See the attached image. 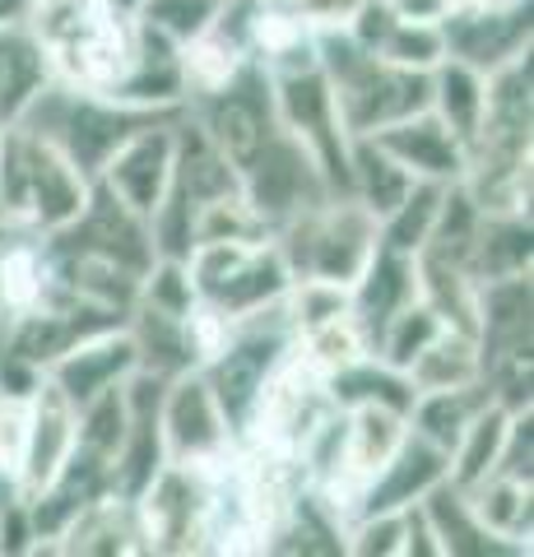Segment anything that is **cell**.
<instances>
[{
  "label": "cell",
  "instance_id": "1",
  "mask_svg": "<svg viewBox=\"0 0 534 557\" xmlns=\"http://www.w3.org/2000/svg\"><path fill=\"white\" fill-rule=\"evenodd\" d=\"M94 177L65 159L47 135L28 131L24 121L0 131V219L33 233H61L89 205Z\"/></svg>",
  "mask_w": 534,
  "mask_h": 557
},
{
  "label": "cell",
  "instance_id": "2",
  "mask_svg": "<svg viewBox=\"0 0 534 557\" xmlns=\"http://www.w3.org/2000/svg\"><path fill=\"white\" fill-rule=\"evenodd\" d=\"M182 112L131 108V102H122V98L84 94V89H71V84L51 79L47 89L38 94V102L28 108L24 126L47 135L51 145H57L65 159L84 172V177H98L102 163H108L135 131L153 126V121H167V116H182Z\"/></svg>",
  "mask_w": 534,
  "mask_h": 557
},
{
  "label": "cell",
  "instance_id": "3",
  "mask_svg": "<svg viewBox=\"0 0 534 557\" xmlns=\"http://www.w3.org/2000/svg\"><path fill=\"white\" fill-rule=\"evenodd\" d=\"M191 270L196 298L204 307L223 311V317H251L261 307L284 302V293L293 284V270L274 237L261 242H200L186 256Z\"/></svg>",
  "mask_w": 534,
  "mask_h": 557
},
{
  "label": "cell",
  "instance_id": "4",
  "mask_svg": "<svg viewBox=\"0 0 534 557\" xmlns=\"http://www.w3.org/2000/svg\"><path fill=\"white\" fill-rule=\"evenodd\" d=\"M159 423H163L167 465L196 469V474H214V469L233 465L237 446H243L200 368H186L163 381Z\"/></svg>",
  "mask_w": 534,
  "mask_h": 557
},
{
  "label": "cell",
  "instance_id": "5",
  "mask_svg": "<svg viewBox=\"0 0 534 557\" xmlns=\"http://www.w3.org/2000/svg\"><path fill=\"white\" fill-rule=\"evenodd\" d=\"M186 116L196 121L219 145V153L243 172L256 153H261L265 139L280 131V116H274V94H270V75L256 61H247L237 75L214 94H200L186 102Z\"/></svg>",
  "mask_w": 534,
  "mask_h": 557
},
{
  "label": "cell",
  "instance_id": "6",
  "mask_svg": "<svg viewBox=\"0 0 534 557\" xmlns=\"http://www.w3.org/2000/svg\"><path fill=\"white\" fill-rule=\"evenodd\" d=\"M243 196L256 209V219H261L270 233H280L284 223L325 205L335 190L325 182V172L316 168L312 153L280 126L261 145V153L243 168Z\"/></svg>",
  "mask_w": 534,
  "mask_h": 557
},
{
  "label": "cell",
  "instance_id": "7",
  "mask_svg": "<svg viewBox=\"0 0 534 557\" xmlns=\"http://www.w3.org/2000/svg\"><path fill=\"white\" fill-rule=\"evenodd\" d=\"M270 94H274V116H280V126L316 159V168L325 172V182H331L335 196H349V145L353 139L339 126L335 94H331V84H325L321 65L293 70V75H274Z\"/></svg>",
  "mask_w": 534,
  "mask_h": 557
},
{
  "label": "cell",
  "instance_id": "8",
  "mask_svg": "<svg viewBox=\"0 0 534 557\" xmlns=\"http://www.w3.org/2000/svg\"><path fill=\"white\" fill-rule=\"evenodd\" d=\"M47 242L51 247H65V251H89V256H102V260H116V265L135 270L140 278L149 274L153 260H159L153 237H149V219L126 209L102 182H94L89 205L79 209V219L71 223V228L51 233Z\"/></svg>",
  "mask_w": 534,
  "mask_h": 557
},
{
  "label": "cell",
  "instance_id": "9",
  "mask_svg": "<svg viewBox=\"0 0 534 557\" xmlns=\"http://www.w3.org/2000/svg\"><path fill=\"white\" fill-rule=\"evenodd\" d=\"M177 121L182 116H167V121H153V126L135 131L94 177L140 219H149L153 209L163 205L167 186H172V168H177Z\"/></svg>",
  "mask_w": 534,
  "mask_h": 557
},
{
  "label": "cell",
  "instance_id": "10",
  "mask_svg": "<svg viewBox=\"0 0 534 557\" xmlns=\"http://www.w3.org/2000/svg\"><path fill=\"white\" fill-rule=\"evenodd\" d=\"M442 42L446 57L493 75L497 65H507L530 51V5L516 10H446L442 14Z\"/></svg>",
  "mask_w": 534,
  "mask_h": 557
},
{
  "label": "cell",
  "instance_id": "11",
  "mask_svg": "<svg viewBox=\"0 0 534 557\" xmlns=\"http://www.w3.org/2000/svg\"><path fill=\"white\" fill-rule=\"evenodd\" d=\"M135 368H140V354H135L131 330L112 325V330H98V335L79 339L75 348H65V354L51 362L42 376L79 409V405H89V399L102 395L108 386H122Z\"/></svg>",
  "mask_w": 534,
  "mask_h": 557
},
{
  "label": "cell",
  "instance_id": "12",
  "mask_svg": "<svg viewBox=\"0 0 534 557\" xmlns=\"http://www.w3.org/2000/svg\"><path fill=\"white\" fill-rule=\"evenodd\" d=\"M451 479V456L442 446H433L419 432H405V442L395 446V456L376 469L372 483L358 497V516L368 511H409L433 493L437 483Z\"/></svg>",
  "mask_w": 534,
  "mask_h": 557
},
{
  "label": "cell",
  "instance_id": "13",
  "mask_svg": "<svg viewBox=\"0 0 534 557\" xmlns=\"http://www.w3.org/2000/svg\"><path fill=\"white\" fill-rule=\"evenodd\" d=\"M363 139H372L376 149H386L413 182H460V172H464V145L442 126V116L427 108L405 121H390V126L372 131Z\"/></svg>",
  "mask_w": 534,
  "mask_h": 557
},
{
  "label": "cell",
  "instance_id": "14",
  "mask_svg": "<svg viewBox=\"0 0 534 557\" xmlns=\"http://www.w3.org/2000/svg\"><path fill=\"white\" fill-rule=\"evenodd\" d=\"M409 302H419V256L390 251L376 242L372 260L363 265V274L349 284V311L353 321L368 330V339H376L395 311H405Z\"/></svg>",
  "mask_w": 534,
  "mask_h": 557
},
{
  "label": "cell",
  "instance_id": "15",
  "mask_svg": "<svg viewBox=\"0 0 534 557\" xmlns=\"http://www.w3.org/2000/svg\"><path fill=\"white\" fill-rule=\"evenodd\" d=\"M71 450H75V405L42 376L38 395H33L28 465H24V479H20V487H14V493L33 497V493H38V487L65 465V456H71Z\"/></svg>",
  "mask_w": 534,
  "mask_h": 557
},
{
  "label": "cell",
  "instance_id": "16",
  "mask_svg": "<svg viewBox=\"0 0 534 557\" xmlns=\"http://www.w3.org/2000/svg\"><path fill=\"white\" fill-rule=\"evenodd\" d=\"M51 553H98V557H116V553H145V534L140 520H135V502L102 493L98 502H89L84 511L71 516V525L61 530L57 548Z\"/></svg>",
  "mask_w": 534,
  "mask_h": 557
},
{
  "label": "cell",
  "instance_id": "17",
  "mask_svg": "<svg viewBox=\"0 0 534 557\" xmlns=\"http://www.w3.org/2000/svg\"><path fill=\"white\" fill-rule=\"evenodd\" d=\"M47 84H51V65L38 38H33V28L24 20L5 24L0 28V131L24 121Z\"/></svg>",
  "mask_w": 534,
  "mask_h": 557
},
{
  "label": "cell",
  "instance_id": "18",
  "mask_svg": "<svg viewBox=\"0 0 534 557\" xmlns=\"http://www.w3.org/2000/svg\"><path fill=\"white\" fill-rule=\"evenodd\" d=\"M427 112H437L442 126L451 131L460 145H470L479 121L488 112V75L456 57H442L427 70Z\"/></svg>",
  "mask_w": 534,
  "mask_h": 557
},
{
  "label": "cell",
  "instance_id": "19",
  "mask_svg": "<svg viewBox=\"0 0 534 557\" xmlns=\"http://www.w3.org/2000/svg\"><path fill=\"white\" fill-rule=\"evenodd\" d=\"M470 511L479 516L497 544H507L511 553H530V516H534V487L530 479H511V474H488L464 487Z\"/></svg>",
  "mask_w": 534,
  "mask_h": 557
},
{
  "label": "cell",
  "instance_id": "20",
  "mask_svg": "<svg viewBox=\"0 0 534 557\" xmlns=\"http://www.w3.org/2000/svg\"><path fill=\"white\" fill-rule=\"evenodd\" d=\"M325 391H331V399H335L339 409L382 405V409H395V413H405V418L413 409V399H419L409 372L390 368V362H382L376 354H363L358 362H349V368H339L335 376H325Z\"/></svg>",
  "mask_w": 534,
  "mask_h": 557
},
{
  "label": "cell",
  "instance_id": "21",
  "mask_svg": "<svg viewBox=\"0 0 534 557\" xmlns=\"http://www.w3.org/2000/svg\"><path fill=\"white\" fill-rule=\"evenodd\" d=\"M423 516L427 525H433L437 544H442V557H484V553H511L507 544H497V539L479 525V516L470 511V497H464L460 483H437L433 493L423 502Z\"/></svg>",
  "mask_w": 534,
  "mask_h": 557
},
{
  "label": "cell",
  "instance_id": "22",
  "mask_svg": "<svg viewBox=\"0 0 534 557\" xmlns=\"http://www.w3.org/2000/svg\"><path fill=\"white\" fill-rule=\"evenodd\" d=\"M488 386L474 381V386H456V391H419L409 409V432H419L433 446H442L446 456L456 450V442L464 437V428L474 423V413L488 405Z\"/></svg>",
  "mask_w": 534,
  "mask_h": 557
},
{
  "label": "cell",
  "instance_id": "23",
  "mask_svg": "<svg viewBox=\"0 0 534 557\" xmlns=\"http://www.w3.org/2000/svg\"><path fill=\"white\" fill-rule=\"evenodd\" d=\"M413 391H456V386H474L484 381V348L474 335L460 330H442V335L413 358L409 368Z\"/></svg>",
  "mask_w": 534,
  "mask_h": 557
},
{
  "label": "cell",
  "instance_id": "24",
  "mask_svg": "<svg viewBox=\"0 0 534 557\" xmlns=\"http://www.w3.org/2000/svg\"><path fill=\"white\" fill-rule=\"evenodd\" d=\"M409 186H413V177L386 149H376L372 139H353L349 145V196L363 205L376 223L405 200Z\"/></svg>",
  "mask_w": 534,
  "mask_h": 557
},
{
  "label": "cell",
  "instance_id": "25",
  "mask_svg": "<svg viewBox=\"0 0 534 557\" xmlns=\"http://www.w3.org/2000/svg\"><path fill=\"white\" fill-rule=\"evenodd\" d=\"M507 274H530V214H484L474 256H470V278H507Z\"/></svg>",
  "mask_w": 534,
  "mask_h": 557
},
{
  "label": "cell",
  "instance_id": "26",
  "mask_svg": "<svg viewBox=\"0 0 534 557\" xmlns=\"http://www.w3.org/2000/svg\"><path fill=\"white\" fill-rule=\"evenodd\" d=\"M293 354L316 376H335L339 368H349V362L372 354V339H368V330L353 321V311H339L331 321L298 330V335H293Z\"/></svg>",
  "mask_w": 534,
  "mask_h": 557
},
{
  "label": "cell",
  "instance_id": "27",
  "mask_svg": "<svg viewBox=\"0 0 534 557\" xmlns=\"http://www.w3.org/2000/svg\"><path fill=\"white\" fill-rule=\"evenodd\" d=\"M446 186L451 182H413L405 190V200L390 209V214L376 223V242L390 251H405V256H419L427 247V233L442 214V200H446Z\"/></svg>",
  "mask_w": 534,
  "mask_h": 557
},
{
  "label": "cell",
  "instance_id": "28",
  "mask_svg": "<svg viewBox=\"0 0 534 557\" xmlns=\"http://www.w3.org/2000/svg\"><path fill=\"white\" fill-rule=\"evenodd\" d=\"M507 428H511V409L502 405H488L474 413V423L464 428V437L456 442L451 450V483L460 487H470L479 479H488L497 460H502V442H507Z\"/></svg>",
  "mask_w": 534,
  "mask_h": 557
},
{
  "label": "cell",
  "instance_id": "29",
  "mask_svg": "<svg viewBox=\"0 0 534 557\" xmlns=\"http://www.w3.org/2000/svg\"><path fill=\"white\" fill-rule=\"evenodd\" d=\"M442 330H446L442 317L419 298V302H409L405 311H395V317H390L382 330H376L372 354L382 358V362H390V368L409 372V368H413V358H419L423 348L442 335Z\"/></svg>",
  "mask_w": 534,
  "mask_h": 557
},
{
  "label": "cell",
  "instance_id": "30",
  "mask_svg": "<svg viewBox=\"0 0 534 557\" xmlns=\"http://www.w3.org/2000/svg\"><path fill=\"white\" fill-rule=\"evenodd\" d=\"M376 57H386L390 65H405V70H433L446 57V42H442V24L437 20H405L395 14L390 33L376 47Z\"/></svg>",
  "mask_w": 534,
  "mask_h": 557
},
{
  "label": "cell",
  "instance_id": "31",
  "mask_svg": "<svg viewBox=\"0 0 534 557\" xmlns=\"http://www.w3.org/2000/svg\"><path fill=\"white\" fill-rule=\"evenodd\" d=\"M33 395H0V487H10V493L20 487L24 465H28Z\"/></svg>",
  "mask_w": 534,
  "mask_h": 557
},
{
  "label": "cell",
  "instance_id": "32",
  "mask_svg": "<svg viewBox=\"0 0 534 557\" xmlns=\"http://www.w3.org/2000/svg\"><path fill=\"white\" fill-rule=\"evenodd\" d=\"M223 0H145L140 5V24H149L153 33H163L167 42H191L204 28L219 20Z\"/></svg>",
  "mask_w": 534,
  "mask_h": 557
},
{
  "label": "cell",
  "instance_id": "33",
  "mask_svg": "<svg viewBox=\"0 0 534 557\" xmlns=\"http://www.w3.org/2000/svg\"><path fill=\"white\" fill-rule=\"evenodd\" d=\"M344 553L358 557H405V511H368L349 520Z\"/></svg>",
  "mask_w": 534,
  "mask_h": 557
},
{
  "label": "cell",
  "instance_id": "34",
  "mask_svg": "<svg viewBox=\"0 0 534 557\" xmlns=\"http://www.w3.org/2000/svg\"><path fill=\"white\" fill-rule=\"evenodd\" d=\"M530 465H534V413L521 409V413H511V428H507V442H502V460H497L493 474L530 479Z\"/></svg>",
  "mask_w": 534,
  "mask_h": 557
},
{
  "label": "cell",
  "instance_id": "35",
  "mask_svg": "<svg viewBox=\"0 0 534 557\" xmlns=\"http://www.w3.org/2000/svg\"><path fill=\"white\" fill-rule=\"evenodd\" d=\"M28 5H33V0H0V28H5V24H20L24 14H28Z\"/></svg>",
  "mask_w": 534,
  "mask_h": 557
},
{
  "label": "cell",
  "instance_id": "36",
  "mask_svg": "<svg viewBox=\"0 0 534 557\" xmlns=\"http://www.w3.org/2000/svg\"><path fill=\"white\" fill-rule=\"evenodd\" d=\"M0 223H5V219H0Z\"/></svg>",
  "mask_w": 534,
  "mask_h": 557
}]
</instances>
